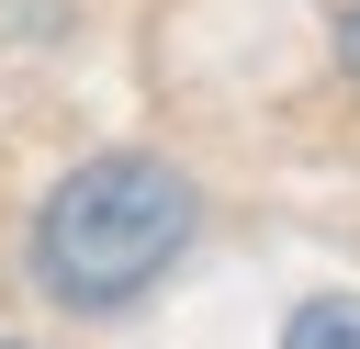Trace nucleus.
Masks as SVG:
<instances>
[{
	"label": "nucleus",
	"instance_id": "nucleus-1",
	"mask_svg": "<svg viewBox=\"0 0 360 349\" xmlns=\"http://www.w3.org/2000/svg\"><path fill=\"white\" fill-rule=\"evenodd\" d=\"M191 236H202L191 169L158 158V146H101V158H79V169L45 180L22 259H34V293L56 315H124L135 293H158L180 270Z\"/></svg>",
	"mask_w": 360,
	"mask_h": 349
},
{
	"label": "nucleus",
	"instance_id": "nucleus-2",
	"mask_svg": "<svg viewBox=\"0 0 360 349\" xmlns=\"http://www.w3.org/2000/svg\"><path fill=\"white\" fill-rule=\"evenodd\" d=\"M281 349H360V293H304L281 315Z\"/></svg>",
	"mask_w": 360,
	"mask_h": 349
},
{
	"label": "nucleus",
	"instance_id": "nucleus-3",
	"mask_svg": "<svg viewBox=\"0 0 360 349\" xmlns=\"http://www.w3.org/2000/svg\"><path fill=\"white\" fill-rule=\"evenodd\" d=\"M0 34H22V45L34 34H68V0H0Z\"/></svg>",
	"mask_w": 360,
	"mask_h": 349
},
{
	"label": "nucleus",
	"instance_id": "nucleus-4",
	"mask_svg": "<svg viewBox=\"0 0 360 349\" xmlns=\"http://www.w3.org/2000/svg\"><path fill=\"white\" fill-rule=\"evenodd\" d=\"M338 79H349V90H360V0H349V11H338Z\"/></svg>",
	"mask_w": 360,
	"mask_h": 349
},
{
	"label": "nucleus",
	"instance_id": "nucleus-5",
	"mask_svg": "<svg viewBox=\"0 0 360 349\" xmlns=\"http://www.w3.org/2000/svg\"><path fill=\"white\" fill-rule=\"evenodd\" d=\"M0 349H22V338H0Z\"/></svg>",
	"mask_w": 360,
	"mask_h": 349
}]
</instances>
